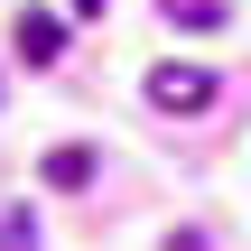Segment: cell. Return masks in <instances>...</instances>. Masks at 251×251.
<instances>
[{"instance_id":"obj_1","label":"cell","mask_w":251,"mask_h":251,"mask_svg":"<svg viewBox=\"0 0 251 251\" xmlns=\"http://www.w3.org/2000/svg\"><path fill=\"white\" fill-rule=\"evenodd\" d=\"M149 102L158 112H214V75L205 65H149Z\"/></svg>"},{"instance_id":"obj_2","label":"cell","mask_w":251,"mask_h":251,"mask_svg":"<svg viewBox=\"0 0 251 251\" xmlns=\"http://www.w3.org/2000/svg\"><path fill=\"white\" fill-rule=\"evenodd\" d=\"M9 37H19V56H28V65H56V56H65V19H56V9H19V28H9Z\"/></svg>"},{"instance_id":"obj_3","label":"cell","mask_w":251,"mask_h":251,"mask_svg":"<svg viewBox=\"0 0 251 251\" xmlns=\"http://www.w3.org/2000/svg\"><path fill=\"white\" fill-rule=\"evenodd\" d=\"M84 177H93V149H84V140L47 149V186H84Z\"/></svg>"},{"instance_id":"obj_4","label":"cell","mask_w":251,"mask_h":251,"mask_svg":"<svg viewBox=\"0 0 251 251\" xmlns=\"http://www.w3.org/2000/svg\"><path fill=\"white\" fill-rule=\"evenodd\" d=\"M177 28H224V0H158Z\"/></svg>"},{"instance_id":"obj_5","label":"cell","mask_w":251,"mask_h":251,"mask_svg":"<svg viewBox=\"0 0 251 251\" xmlns=\"http://www.w3.org/2000/svg\"><path fill=\"white\" fill-rule=\"evenodd\" d=\"M0 251H37V224H28V214H9V224H0Z\"/></svg>"},{"instance_id":"obj_6","label":"cell","mask_w":251,"mask_h":251,"mask_svg":"<svg viewBox=\"0 0 251 251\" xmlns=\"http://www.w3.org/2000/svg\"><path fill=\"white\" fill-rule=\"evenodd\" d=\"M168 251H205V233H196V224H186V233H168Z\"/></svg>"}]
</instances>
